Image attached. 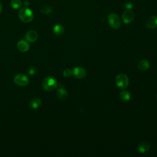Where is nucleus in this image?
I'll use <instances>...</instances> for the list:
<instances>
[{
	"mask_svg": "<svg viewBox=\"0 0 157 157\" xmlns=\"http://www.w3.org/2000/svg\"><path fill=\"white\" fill-rule=\"evenodd\" d=\"M107 20L109 25L113 29H117L121 26V21L118 15L115 13H110L107 17Z\"/></svg>",
	"mask_w": 157,
	"mask_h": 157,
	"instance_id": "7ed1b4c3",
	"label": "nucleus"
},
{
	"mask_svg": "<svg viewBox=\"0 0 157 157\" xmlns=\"http://www.w3.org/2000/svg\"><path fill=\"white\" fill-rule=\"evenodd\" d=\"M42 85L45 90L52 91L57 87L58 83L55 78L52 76H48L43 80Z\"/></svg>",
	"mask_w": 157,
	"mask_h": 157,
	"instance_id": "f03ea898",
	"label": "nucleus"
},
{
	"mask_svg": "<svg viewBox=\"0 0 157 157\" xmlns=\"http://www.w3.org/2000/svg\"><path fill=\"white\" fill-rule=\"evenodd\" d=\"M38 38V34L34 30H29L25 34V39L30 43L34 42Z\"/></svg>",
	"mask_w": 157,
	"mask_h": 157,
	"instance_id": "0eeeda50",
	"label": "nucleus"
},
{
	"mask_svg": "<svg viewBox=\"0 0 157 157\" xmlns=\"http://www.w3.org/2000/svg\"><path fill=\"white\" fill-rule=\"evenodd\" d=\"M72 74L77 78H83L86 75V71L83 67H76L73 69Z\"/></svg>",
	"mask_w": 157,
	"mask_h": 157,
	"instance_id": "6e6552de",
	"label": "nucleus"
},
{
	"mask_svg": "<svg viewBox=\"0 0 157 157\" xmlns=\"http://www.w3.org/2000/svg\"><path fill=\"white\" fill-rule=\"evenodd\" d=\"M42 12L48 14L49 13H51L52 12V9L51 7H44V10H42Z\"/></svg>",
	"mask_w": 157,
	"mask_h": 157,
	"instance_id": "aec40b11",
	"label": "nucleus"
},
{
	"mask_svg": "<svg viewBox=\"0 0 157 157\" xmlns=\"http://www.w3.org/2000/svg\"><path fill=\"white\" fill-rule=\"evenodd\" d=\"M41 102V99L39 98H34L30 101L29 107L31 109H37L39 108V107H40Z\"/></svg>",
	"mask_w": 157,
	"mask_h": 157,
	"instance_id": "9b49d317",
	"label": "nucleus"
},
{
	"mask_svg": "<svg viewBox=\"0 0 157 157\" xmlns=\"http://www.w3.org/2000/svg\"><path fill=\"white\" fill-rule=\"evenodd\" d=\"M150 148V145L147 142H142L138 145V150L141 153H146Z\"/></svg>",
	"mask_w": 157,
	"mask_h": 157,
	"instance_id": "f8f14e48",
	"label": "nucleus"
},
{
	"mask_svg": "<svg viewBox=\"0 0 157 157\" xmlns=\"http://www.w3.org/2000/svg\"><path fill=\"white\" fill-rule=\"evenodd\" d=\"M53 31L56 35H61L64 32V28L61 25H56L53 28Z\"/></svg>",
	"mask_w": 157,
	"mask_h": 157,
	"instance_id": "dca6fc26",
	"label": "nucleus"
},
{
	"mask_svg": "<svg viewBox=\"0 0 157 157\" xmlns=\"http://www.w3.org/2000/svg\"><path fill=\"white\" fill-rule=\"evenodd\" d=\"M22 4V2L21 0H11L10 5L13 9H19Z\"/></svg>",
	"mask_w": 157,
	"mask_h": 157,
	"instance_id": "f3484780",
	"label": "nucleus"
},
{
	"mask_svg": "<svg viewBox=\"0 0 157 157\" xmlns=\"http://www.w3.org/2000/svg\"><path fill=\"white\" fill-rule=\"evenodd\" d=\"M146 26L149 29H154L157 27V16L153 15L149 17L146 21Z\"/></svg>",
	"mask_w": 157,
	"mask_h": 157,
	"instance_id": "9d476101",
	"label": "nucleus"
},
{
	"mask_svg": "<svg viewBox=\"0 0 157 157\" xmlns=\"http://www.w3.org/2000/svg\"><path fill=\"white\" fill-rule=\"evenodd\" d=\"M124 7H125V8H126V9H131L132 8V7H133V5H132V2H126V3L125 4Z\"/></svg>",
	"mask_w": 157,
	"mask_h": 157,
	"instance_id": "412c9836",
	"label": "nucleus"
},
{
	"mask_svg": "<svg viewBox=\"0 0 157 157\" xmlns=\"http://www.w3.org/2000/svg\"><path fill=\"white\" fill-rule=\"evenodd\" d=\"M2 9V4L0 3V13L1 12Z\"/></svg>",
	"mask_w": 157,
	"mask_h": 157,
	"instance_id": "4be33fe9",
	"label": "nucleus"
},
{
	"mask_svg": "<svg viewBox=\"0 0 157 157\" xmlns=\"http://www.w3.org/2000/svg\"><path fill=\"white\" fill-rule=\"evenodd\" d=\"M149 67L150 63L145 59H142L139 62L138 67L141 71H146L149 68Z\"/></svg>",
	"mask_w": 157,
	"mask_h": 157,
	"instance_id": "ddd939ff",
	"label": "nucleus"
},
{
	"mask_svg": "<svg viewBox=\"0 0 157 157\" xmlns=\"http://www.w3.org/2000/svg\"><path fill=\"white\" fill-rule=\"evenodd\" d=\"M13 82L18 86H24L29 83V80L26 75L23 74H18L14 77Z\"/></svg>",
	"mask_w": 157,
	"mask_h": 157,
	"instance_id": "39448f33",
	"label": "nucleus"
},
{
	"mask_svg": "<svg viewBox=\"0 0 157 157\" xmlns=\"http://www.w3.org/2000/svg\"><path fill=\"white\" fill-rule=\"evenodd\" d=\"M19 18L24 23L31 22L34 18L33 11L28 7H25L21 8L18 12Z\"/></svg>",
	"mask_w": 157,
	"mask_h": 157,
	"instance_id": "f257e3e1",
	"label": "nucleus"
},
{
	"mask_svg": "<svg viewBox=\"0 0 157 157\" xmlns=\"http://www.w3.org/2000/svg\"><path fill=\"white\" fill-rule=\"evenodd\" d=\"M17 48L21 52H26L30 48V45L28 41L25 40H20L17 43Z\"/></svg>",
	"mask_w": 157,
	"mask_h": 157,
	"instance_id": "1a4fd4ad",
	"label": "nucleus"
},
{
	"mask_svg": "<svg viewBox=\"0 0 157 157\" xmlns=\"http://www.w3.org/2000/svg\"><path fill=\"white\" fill-rule=\"evenodd\" d=\"M119 97L123 101H128L131 99V95L128 91H122L120 93Z\"/></svg>",
	"mask_w": 157,
	"mask_h": 157,
	"instance_id": "2eb2a0df",
	"label": "nucleus"
},
{
	"mask_svg": "<svg viewBox=\"0 0 157 157\" xmlns=\"http://www.w3.org/2000/svg\"><path fill=\"white\" fill-rule=\"evenodd\" d=\"M28 72L29 75H33L36 74V68L34 67H31L28 69Z\"/></svg>",
	"mask_w": 157,
	"mask_h": 157,
	"instance_id": "6ab92c4d",
	"label": "nucleus"
},
{
	"mask_svg": "<svg viewBox=\"0 0 157 157\" xmlns=\"http://www.w3.org/2000/svg\"><path fill=\"white\" fill-rule=\"evenodd\" d=\"M156 98H157V96H156Z\"/></svg>",
	"mask_w": 157,
	"mask_h": 157,
	"instance_id": "5701e85b",
	"label": "nucleus"
},
{
	"mask_svg": "<svg viewBox=\"0 0 157 157\" xmlns=\"http://www.w3.org/2000/svg\"><path fill=\"white\" fill-rule=\"evenodd\" d=\"M72 74V71L70 69H66L63 71V75H64L65 77H70Z\"/></svg>",
	"mask_w": 157,
	"mask_h": 157,
	"instance_id": "a211bd4d",
	"label": "nucleus"
},
{
	"mask_svg": "<svg viewBox=\"0 0 157 157\" xmlns=\"http://www.w3.org/2000/svg\"><path fill=\"white\" fill-rule=\"evenodd\" d=\"M56 96L60 99H64L67 97V91L64 88H60L56 91Z\"/></svg>",
	"mask_w": 157,
	"mask_h": 157,
	"instance_id": "4468645a",
	"label": "nucleus"
},
{
	"mask_svg": "<svg viewBox=\"0 0 157 157\" xmlns=\"http://www.w3.org/2000/svg\"><path fill=\"white\" fill-rule=\"evenodd\" d=\"M134 18V13L131 10V9H126L124 11L122 14V20L123 21L126 23L128 24L131 23Z\"/></svg>",
	"mask_w": 157,
	"mask_h": 157,
	"instance_id": "423d86ee",
	"label": "nucleus"
},
{
	"mask_svg": "<svg viewBox=\"0 0 157 157\" xmlns=\"http://www.w3.org/2000/svg\"><path fill=\"white\" fill-rule=\"evenodd\" d=\"M115 83L118 87H119L121 89H124L128 86V77L123 74H118L115 78Z\"/></svg>",
	"mask_w": 157,
	"mask_h": 157,
	"instance_id": "20e7f679",
	"label": "nucleus"
}]
</instances>
